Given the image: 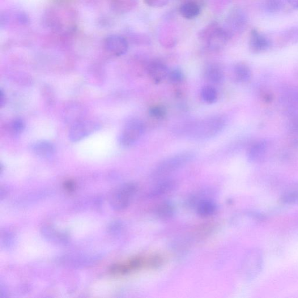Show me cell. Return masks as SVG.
Listing matches in <instances>:
<instances>
[{
  "label": "cell",
  "instance_id": "4316f807",
  "mask_svg": "<svg viewBox=\"0 0 298 298\" xmlns=\"http://www.w3.org/2000/svg\"><path fill=\"white\" fill-rule=\"evenodd\" d=\"M25 122L21 119H16L12 123L11 129L15 134L23 133L25 129Z\"/></svg>",
  "mask_w": 298,
  "mask_h": 298
},
{
  "label": "cell",
  "instance_id": "f1b7e54d",
  "mask_svg": "<svg viewBox=\"0 0 298 298\" xmlns=\"http://www.w3.org/2000/svg\"><path fill=\"white\" fill-rule=\"evenodd\" d=\"M169 0H144V2L148 6L155 8L164 7L169 3Z\"/></svg>",
  "mask_w": 298,
  "mask_h": 298
},
{
  "label": "cell",
  "instance_id": "277c9868",
  "mask_svg": "<svg viewBox=\"0 0 298 298\" xmlns=\"http://www.w3.org/2000/svg\"><path fill=\"white\" fill-rule=\"evenodd\" d=\"M144 131L142 121L133 119L127 122L119 137L121 146L125 147L133 146L141 138Z\"/></svg>",
  "mask_w": 298,
  "mask_h": 298
},
{
  "label": "cell",
  "instance_id": "4fadbf2b",
  "mask_svg": "<svg viewBox=\"0 0 298 298\" xmlns=\"http://www.w3.org/2000/svg\"><path fill=\"white\" fill-rule=\"evenodd\" d=\"M176 186V182L169 179H165L156 185L147 195L150 199L159 198L172 191Z\"/></svg>",
  "mask_w": 298,
  "mask_h": 298
},
{
  "label": "cell",
  "instance_id": "4dcf8cb0",
  "mask_svg": "<svg viewBox=\"0 0 298 298\" xmlns=\"http://www.w3.org/2000/svg\"><path fill=\"white\" fill-rule=\"evenodd\" d=\"M287 1L293 7L298 9V0H287Z\"/></svg>",
  "mask_w": 298,
  "mask_h": 298
},
{
  "label": "cell",
  "instance_id": "ba28073f",
  "mask_svg": "<svg viewBox=\"0 0 298 298\" xmlns=\"http://www.w3.org/2000/svg\"><path fill=\"white\" fill-rule=\"evenodd\" d=\"M247 23V18L244 12L239 8H234L229 12L224 29L229 36L233 33L243 31Z\"/></svg>",
  "mask_w": 298,
  "mask_h": 298
},
{
  "label": "cell",
  "instance_id": "30bf717a",
  "mask_svg": "<svg viewBox=\"0 0 298 298\" xmlns=\"http://www.w3.org/2000/svg\"><path fill=\"white\" fill-rule=\"evenodd\" d=\"M147 73L152 81L156 84L160 83L167 79L169 70L164 63L160 61H153L148 65Z\"/></svg>",
  "mask_w": 298,
  "mask_h": 298
},
{
  "label": "cell",
  "instance_id": "83f0119b",
  "mask_svg": "<svg viewBox=\"0 0 298 298\" xmlns=\"http://www.w3.org/2000/svg\"><path fill=\"white\" fill-rule=\"evenodd\" d=\"M133 0H120L116 4V10L120 12H125L130 9V6L133 5Z\"/></svg>",
  "mask_w": 298,
  "mask_h": 298
},
{
  "label": "cell",
  "instance_id": "1f68e13d",
  "mask_svg": "<svg viewBox=\"0 0 298 298\" xmlns=\"http://www.w3.org/2000/svg\"><path fill=\"white\" fill-rule=\"evenodd\" d=\"M4 103H5V96H4L3 91H1V93H0V104L3 106Z\"/></svg>",
  "mask_w": 298,
  "mask_h": 298
},
{
  "label": "cell",
  "instance_id": "5bb4252c",
  "mask_svg": "<svg viewBox=\"0 0 298 298\" xmlns=\"http://www.w3.org/2000/svg\"><path fill=\"white\" fill-rule=\"evenodd\" d=\"M204 78L208 83L218 84L224 80V72L221 67L216 65L208 66L204 71Z\"/></svg>",
  "mask_w": 298,
  "mask_h": 298
},
{
  "label": "cell",
  "instance_id": "8fae6325",
  "mask_svg": "<svg viewBox=\"0 0 298 298\" xmlns=\"http://www.w3.org/2000/svg\"><path fill=\"white\" fill-rule=\"evenodd\" d=\"M249 46L252 52H261L270 48V41L260 33L257 30L253 29L251 31Z\"/></svg>",
  "mask_w": 298,
  "mask_h": 298
},
{
  "label": "cell",
  "instance_id": "e0dca14e",
  "mask_svg": "<svg viewBox=\"0 0 298 298\" xmlns=\"http://www.w3.org/2000/svg\"><path fill=\"white\" fill-rule=\"evenodd\" d=\"M175 211L176 207L172 202L164 201L156 206L155 215L159 219L167 220L172 218Z\"/></svg>",
  "mask_w": 298,
  "mask_h": 298
},
{
  "label": "cell",
  "instance_id": "9c48e42d",
  "mask_svg": "<svg viewBox=\"0 0 298 298\" xmlns=\"http://www.w3.org/2000/svg\"><path fill=\"white\" fill-rule=\"evenodd\" d=\"M104 44L106 49L116 56H121L125 54L129 49V44L125 38L117 35L107 37Z\"/></svg>",
  "mask_w": 298,
  "mask_h": 298
},
{
  "label": "cell",
  "instance_id": "5b68a950",
  "mask_svg": "<svg viewBox=\"0 0 298 298\" xmlns=\"http://www.w3.org/2000/svg\"><path fill=\"white\" fill-rule=\"evenodd\" d=\"M138 186L135 183L130 182L122 185L112 195L111 204L114 209L124 210L130 205L132 199L137 191Z\"/></svg>",
  "mask_w": 298,
  "mask_h": 298
},
{
  "label": "cell",
  "instance_id": "44dd1931",
  "mask_svg": "<svg viewBox=\"0 0 298 298\" xmlns=\"http://www.w3.org/2000/svg\"><path fill=\"white\" fill-rule=\"evenodd\" d=\"M202 100L208 104H214L218 99V93L211 85L204 87L201 91Z\"/></svg>",
  "mask_w": 298,
  "mask_h": 298
},
{
  "label": "cell",
  "instance_id": "cb8c5ba5",
  "mask_svg": "<svg viewBox=\"0 0 298 298\" xmlns=\"http://www.w3.org/2000/svg\"><path fill=\"white\" fill-rule=\"evenodd\" d=\"M149 114L151 117L156 120H162L167 115V110L162 105L153 106L149 109Z\"/></svg>",
  "mask_w": 298,
  "mask_h": 298
},
{
  "label": "cell",
  "instance_id": "3957f363",
  "mask_svg": "<svg viewBox=\"0 0 298 298\" xmlns=\"http://www.w3.org/2000/svg\"><path fill=\"white\" fill-rule=\"evenodd\" d=\"M200 36L206 40L208 48L212 51L224 49L231 37L224 28H221L214 24L202 30Z\"/></svg>",
  "mask_w": 298,
  "mask_h": 298
},
{
  "label": "cell",
  "instance_id": "6da1fadb",
  "mask_svg": "<svg viewBox=\"0 0 298 298\" xmlns=\"http://www.w3.org/2000/svg\"><path fill=\"white\" fill-rule=\"evenodd\" d=\"M227 120L221 115L208 117L193 123L188 129V135L191 138L204 140L215 137L225 129Z\"/></svg>",
  "mask_w": 298,
  "mask_h": 298
},
{
  "label": "cell",
  "instance_id": "484cf974",
  "mask_svg": "<svg viewBox=\"0 0 298 298\" xmlns=\"http://www.w3.org/2000/svg\"><path fill=\"white\" fill-rule=\"evenodd\" d=\"M283 201L288 203L298 202V190H293L289 191V193L283 196Z\"/></svg>",
  "mask_w": 298,
  "mask_h": 298
},
{
  "label": "cell",
  "instance_id": "ffe728a7",
  "mask_svg": "<svg viewBox=\"0 0 298 298\" xmlns=\"http://www.w3.org/2000/svg\"><path fill=\"white\" fill-rule=\"evenodd\" d=\"M200 7L197 3L195 2L186 3L180 8V12L184 18L188 19L195 18L200 13Z\"/></svg>",
  "mask_w": 298,
  "mask_h": 298
},
{
  "label": "cell",
  "instance_id": "ac0fdd59",
  "mask_svg": "<svg viewBox=\"0 0 298 298\" xmlns=\"http://www.w3.org/2000/svg\"><path fill=\"white\" fill-rule=\"evenodd\" d=\"M267 144L266 142L261 141L253 144L248 153V159L252 162L263 158L267 151Z\"/></svg>",
  "mask_w": 298,
  "mask_h": 298
},
{
  "label": "cell",
  "instance_id": "52a82bcc",
  "mask_svg": "<svg viewBox=\"0 0 298 298\" xmlns=\"http://www.w3.org/2000/svg\"><path fill=\"white\" fill-rule=\"evenodd\" d=\"M100 125L95 121L82 120L74 123L71 127L69 138L72 142H78L95 133L100 129Z\"/></svg>",
  "mask_w": 298,
  "mask_h": 298
},
{
  "label": "cell",
  "instance_id": "7a4b0ae2",
  "mask_svg": "<svg viewBox=\"0 0 298 298\" xmlns=\"http://www.w3.org/2000/svg\"><path fill=\"white\" fill-rule=\"evenodd\" d=\"M195 157V153L191 152H181L169 157L161 161L153 169L152 178L160 179L167 176L190 163Z\"/></svg>",
  "mask_w": 298,
  "mask_h": 298
},
{
  "label": "cell",
  "instance_id": "8992f818",
  "mask_svg": "<svg viewBox=\"0 0 298 298\" xmlns=\"http://www.w3.org/2000/svg\"><path fill=\"white\" fill-rule=\"evenodd\" d=\"M263 265L262 254L260 251L251 250L246 255L242 266V271L247 279H252L262 270Z\"/></svg>",
  "mask_w": 298,
  "mask_h": 298
},
{
  "label": "cell",
  "instance_id": "7402d4cb",
  "mask_svg": "<svg viewBox=\"0 0 298 298\" xmlns=\"http://www.w3.org/2000/svg\"><path fill=\"white\" fill-rule=\"evenodd\" d=\"M68 112L66 114L67 120L72 123V125L74 123L79 121H82L81 112H80V108L78 106H72L68 109Z\"/></svg>",
  "mask_w": 298,
  "mask_h": 298
},
{
  "label": "cell",
  "instance_id": "d4e9b609",
  "mask_svg": "<svg viewBox=\"0 0 298 298\" xmlns=\"http://www.w3.org/2000/svg\"><path fill=\"white\" fill-rule=\"evenodd\" d=\"M282 5V0H266L265 7L267 12L274 13L280 10Z\"/></svg>",
  "mask_w": 298,
  "mask_h": 298
},
{
  "label": "cell",
  "instance_id": "7c38bea8",
  "mask_svg": "<svg viewBox=\"0 0 298 298\" xmlns=\"http://www.w3.org/2000/svg\"><path fill=\"white\" fill-rule=\"evenodd\" d=\"M262 217L258 214L251 211L240 212L234 216L232 219V223L236 227H244L251 224L257 223Z\"/></svg>",
  "mask_w": 298,
  "mask_h": 298
},
{
  "label": "cell",
  "instance_id": "603a6c76",
  "mask_svg": "<svg viewBox=\"0 0 298 298\" xmlns=\"http://www.w3.org/2000/svg\"><path fill=\"white\" fill-rule=\"evenodd\" d=\"M184 78L185 75L184 73L178 68L169 71L167 78L168 81L173 84L181 83L184 81Z\"/></svg>",
  "mask_w": 298,
  "mask_h": 298
},
{
  "label": "cell",
  "instance_id": "2e32d148",
  "mask_svg": "<svg viewBox=\"0 0 298 298\" xmlns=\"http://www.w3.org/2000/svg\"><path fill=\"white\" fill-rule=\"evenodd\" d=\"M34 154L47 158L52 156L55 153V147L52 143L45 140L37 142L32 146Z\"/></svg>",
  "mask_w": 298,
  "mask_h": 298
},
{
  "label": "cell",
  "instance_id": "d6986e66",
  "mask_svg": "<svg viewBox=\"0 0 298 298\" xmlns=\"http://www.w3.org/2000/svg\"><path fill=\"white\" fill-rule=\"evenodd\" d=\"M233 76L234 79L239 82L248 81L251 77L250 68L242 63H238L233 67Z\"/></svg>",
  "mask_w": 298,
  "mask_h": 298
},
{
  "label": "cell",
  "instance_id": "f546056e",
  "mask_svg": "<svg viewBox=\"0 0 298 298\" xmlns=\"http://www.w3.org/2000/svg\"><path fill=\"white\" fill-rule=\"evenodd\" d=\"M65 188L66 189L69 191H74L75 189V184L73 182L69 181H67L65 183Z\"/></svg>",
  "mask_w": 298,
  "mask_h": 298
},
{
  "label": "cell",
  "instance_id": "9a60e30c",
  "mask_svg": "<svg viewBox=\"0 0 298 298\" xmlns=\"http://www.w3.org/2000/svg\"><path fill=\"white\" fill-rule=\"evenodd\" d=\"M195 208L200 217H208L216 214L217 205L214 200L208 198L199 202Z\"/></svg>",
  "mask_w": 298,
  "mask_h": 298
}]
</instances>
